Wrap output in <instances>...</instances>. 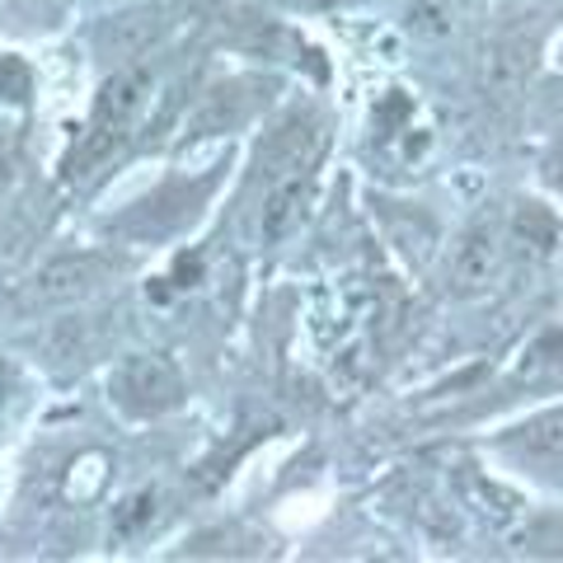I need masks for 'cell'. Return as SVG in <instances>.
<instances>
[{
    "instance_id": "cell-9",
    "label": "cell",
    "mask_w": 563,
    "mask_h": 563,
    "mask_svg": "<svg viewBox=\"0 0 563 563\" xmlns=\"http://www.w3.org/2000/svg\"><path fill=\"white\" fill-rule=\"evenodd\" d=\"M455 493H461V507H470L474 517H484L493 526H512L526 512L521 493H512V488L498 484V479H488V474H479L474 465L455 470Z\"/></svg>"
},
{
    "instance_id": "cell-15",
    "label": "cell",
    "mask_w": 563,
    "mask_h": 563,
    "mask_svg": "<svg viewBox=\"0 0 563 563\" xmlns=\"http://www.w3.org/2000/svg\"><path fill=\"white\" fill-rule=\"evenodd\" d=\"M14 179H20V141H14V132L0 128V202L10 198Z\"/></svg>"
},
{
    "instance_id": "cell-16",
    "label": "cell",
    "mask_w": 563,
    "mask_h": 563,
    "mask_svg": "<svg viewBox=\"0 0 563 563\" xmlns=\"http://www.w3.org/2000/svg\"><path fill=\"white\" fill-rule=\"evenodd\" d=\"M0 95L14 99V103L29 99V70L14 62V57H0Z\"/></svg>"
},
{
    "instance_id": "cell-8",
    "label": "cell",
    "mask_w": 563,
    "mask_h": 563,
    "mask_svg": "<svg viewBox=\"0 0 563 563\" xmlns=\"http://www.w3.org/2000/svg\"><path fill=\"white\" fill-rule=\"evenodd\" d=\"M161 33H165V14L155 5H136V10L113 14V20L99 29V52L113 57L118 66H132L136 57H146Z\"/></svg>"
},
{
    "instance_id": "cell-13",
    "label": "cell",
    "mask_w": 563,
    "mask_h": 563,
    "mask_svg": "<svg viewBox=\"0 0 563 563\" xmlns=\"http://www.w3.org/2000/svg\"><path fill=\"white\" fill-rule=\"evenodd\" d=\"M517 442L536 455H563V409L531 418L526 428H517Z\"/></svg>"
},
{
    "instance_id": "cell-17",
    "label": "cell",
    "mask_w": 563,
    "mask_h": 563,
    "mask_svg": "<svg viewBox=\"0 0 563 563\" xmlns=\"http://www.w3.org/2000/svg\"><path fill=\"white\" fill-rule=\"evenodd\" d=\"M5 404H10V376L0 372V413H5Z\"/></svg>"
},
{
    "instance_id": "cell-18",
    "label": "cell",
    "mask_w": 563,
    "mask_h": 563,
    "mask_svg": "<svg viewBox=\"0 0 563 563\" xmlns=\"http://www.w3.org/2000/svg\"><path fill=\"white\" fill-rule=\"evenodd\" d=\"M550 179H554V188H559V192H563V161H559V165H554V174H550Z\"/></svg>"
},
{
    "instance_id": "cell-4",
    "label": "cell",
    "mask_w": 563,
    "mask_h": 563,
    "mask_svg": "<svg viewBox=\"0 0 563 563\" xmlns=\"http://www.w3.org/2000/svg\"><path fill=\"white\" fill-rule=\"evenodd\" d=\"M503 231L493 221H474L470 231L451 244V258H446V287L455 296H484L493 282L503 273Z\"/></svg>"
},
{
    "instance_id": "cell-1",
    "label": "cell",
    "mask_w": 563,
    "mask_h": 563,
    "mask_svg": "<svg viewBox=\"0 0 563 563\" xmlns=\"http://www.w3.org/2000/svg\"><path fill=\"white\" fill-rule=\"evenodd\" d=\"M151 90H155V70L141 66V62L118 66L113 76L99 85L90 122H85L80 141L66 155V179H85V174H95L103 161H113V151L132 136L141 113H146Z\"/></svg>"
},
{
    "instance_id": "cell-10",
    "label": "cell",
    "mask_w": 563,
    "mask_h": 563,
    "mask_svg": "<svg viewBox=\"0 0 563 563\" xmlns=\"http://www.w3.org/2000/svg\"><path fill=\"white\" fill-rule=\"evenodd\" d=\"M503 244H507L512 254L531 258V263L554 258V254H559V221H554V211L540 207V202H521V207L512 211V221H507Z\"/></svg>"
},
{
    "instance_id": "cell-12",
    "label": "cell",
    "mask_w": 563,
    "mask_h": 563,
    "mask_svg": "<svg viewBox=\"0 0 563 563\" xmlns=\"http://www.w3.org/2000/svg\"><path fill=\"white\" fill-rule=\"evenodd\" d=\"M155 512H161V498H155L151 488L132 493V498H122V503H118V512H113V536H118V540L146 536V531H151V521H155Z\"/></svg>"
},
{
    "instance_id": "cell-2",
    "label": "cell",
    "mask_w": 563,
    "mask_h": 563,
    "mask_svg": "<svg viewBox=\"0 0 563 563\" xmlns=\"http://www.w3.org/2000/svg\"><path fill=\"white\" fill-rule=\"evenodd\" d=\"M109 399L128 418H161L184 404V376L165 352H128L109 376Z\"/></svg>"
},
{
    "instance_id": "cell-11",
    "label": "cell",
    "mask_w": 563,
    "mask_h": 563,
    "mask_svg": "<svg viewBox=\"0 0 563 563\" xmlns=\"http://www.w3.org/2000/svg\"><path fill=\"white\" fill-rule=\"evenodd\" d=\"M244 113H250V103H244L240 95V85H231V90H211L202 103H198V113H192V136H211V132H231L235 122H244Z\"/></svg>"
},
{
    "instance_id": "cell-7",
    "label": "cell",
    "mask_w": 563,
    "mask_h": 563,
    "mask_svg": "<svg viewBox=\"0 0 563 563\" xmlns=\"http://www.w3.org/2000/svg\"><path fill=\"white\" fill-rule=\"evenodd\" d=\"M531 66H536V38L526 33H503L484 47V62H479V80L493 99H517V90L531 80Z\"/></svg>"
},
{
    "instance_id": "cell-6",
    "label": "cell",
    "mask_w": 563,
    "mask_h": 563,
    "mask_svg": "<svg viewBox=\"0 0 563 563\" xmlns=\"http://www.w3.org/2000/svg\"><path fill=\"white\" fill-rule=\"evenodd\" d=\"M310 184H314V169H296L263 188V202H258V240L263 244H282L301 225L306 207H310Z\"/></svg>"
},
{
    "instance_id": "cell-3",
    "label": "cell",
    "mask_w": 563,
    "mask_h": 563,
    "mask_svg": "<svg viewBox=\"0 0 563 563\" xmlns=\"http://www.w3.org/2000/svg\"><path fill=\"white\" fill-rule=\"evenodd\" d=\"M113 258L103 254H62L38 268V277L29 282L24 301L29 306H66V301H85L90 291L109 287L113 282Z\"/></svg>"
},
{
    "instance_id": "cell-5",
    "label": "cell",
    "mask_w": 563,
    "mask_h": 563,
    "mask_svg": "<svg viewBox=\"0 0 563 563\" xmlns=\"http://www.w3.org/2000/svg\"><path fill=\"white\" fill-rule=\"evenodd\" d=\"M320 141H324V132H320V122H314L310 113L287 118L258 151L263 184L282 179V174H296V169H314V161H320Z\"/></svg>"
},
{
    "instance_id": "cell-14",
    "label": "cell",
    "mask_w": 563,
    "mask_h": 563,
    "mask_svg": "<svg viewBox=\"0 0 563 563\" xmlns=\"http://www.w3.org/2000/svg\"><path fill=\"white\" fill-rule=\"evenodd\" d=\"M517 540H521V550H531V554H563V521L526 526Z\"/></svg>"
}]
</instances>
